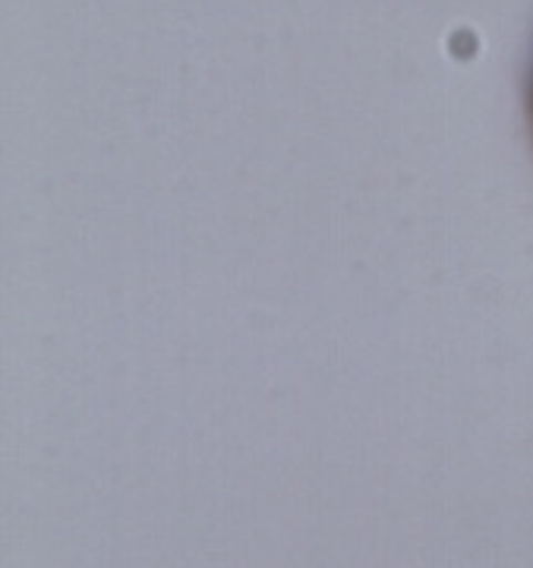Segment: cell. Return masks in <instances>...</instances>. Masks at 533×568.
Instances as JSON below:
<instances>
[{"instance_id": "obj_1", "label": "cell", "mask_w": 533, "mask_h": 568, "mask_svg": "<svg viewBox=\"0 0 533 568\" xmlns=\"http://www.w3.org/2000/svg\"><path fill=\"white\" fill-rule=\"evenodd\" d=\"M527 108H531V126H533V77H531V95H527Z\"/></svg>"}]
</instances>
